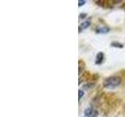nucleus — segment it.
<instances>
[{
	"label": "nucleus",
	"instance_id": "obj_1",
	"mask_svg": "<svg viewBox=\"0 0 125 117\" xmlns=\"http://www.w3.org/2000/svg\"><path fill=\"white\" fill-rule=\"evenodd\" d=\"M122 79L119 76H109L103 80L102 85L105 89H115L120 85Z\"/></svg>",
	"mask_w": 125,
	"mask_h": 117
},
{
	"label": "nucleus",
	"instance_id": "obj_2",
	"mask_svg": "<svg viewBox=\"0 0 125 117\" xmlns=\"http://www.w3.org/2000/svg\"><path fill=\"white\" fill-rule=\"evenodd\" d=\"M84 115L85 117H98L99 116V112L96 109L92 107H88L84 109Z\"/></svg>",
	"mask_w": 125,
	"mask_h": 117
},
{
	"label": "nucleus",
	"instance_id": "obj_3",
	"mask_svg": "<svg viewBox=\"0 0 125 117\" xmlns=\"http://www.w3.org/2000/svg\"><path fill=\"white\" fill-rule=\"evenodd\" d=\"M104 60V53L103 52H98L95 57V65H100L103 63V62Z\"/></svg>",
	"mask_w": 125,
	"mask_h": 117
},
{
	"label": "nucleus",
	"instance_id": "obj_4",
	"mask_svg": "<svg viewBox=\"0 0 125 117\" xmlns=\"http://www.w3.org/2000/svg\"><path fill=\"white\" fill-rule=\"evenodd\" d=\"M110 28L109 27L106 26H103V27H99L95 30V32L97 34H107L109 32Z\"/></svg>",
	"mask_w": 125,
	"mask_h": 117
},
{
	"label": "nucleus",
	"instance_id": "obj_5",
	"mask_svg": "<svg viewBox=\"0 0 125 117\" xmlns=\"http://www.w3.org/2000/svg\"><path fill=\"white\" fill-rule=\"evenodd\" d=\"M94 87H95V83H93V82H88V83L82 85V90L89 91V90H91Z\"/></svg>",
	"mask_w": 125,
	"mask_h": 117
},
{
	"label": "nucleus",
	"instance_id": "obj_6",
	"mask_svg": "<svg viewBox=\"0 0 125 117\" xmlns=\"http://www.w3.org/2000/svg\"><path fill=\"white\" fill-rule=\"evenodd\" d=\"M95 2H97L98 5L101 6L103 8H111L112 7L110 6L111 3H109V2H110L109 1H96Z\"/></svg>",
	"mask_w": 125,
	"mask_h": 117
},
{
	"label": "nucleus",
	"instance_id": "obj_7",
	"mask_svg": "<svg viewBox=\"0 0 125 117\" xmlns=\"http://www.w3.org/2000/svg\"><path fill=\"white\" fill-rule=\"evenodd\" d=\"M110 46L113 47V48H116V49H123L124 48V45L118 41H113L110 44Z\"/></svg>",
	"mask_w": 125,
	"mask_h": 117
},
{
	"label": "nucleus",
	"instance_id": "obj_8",
	"mask_svg": "<svg viewBox=\"0 0 125 117\" xmlns=\"http://www.w3.org/2000/svg\"><path fill=\"white\" fill-rule=\"evenodd\" d=\"M90 26H91V21H89V20L84 21L80 24V27L82 29H87L88 27H89Z\"/></svg>",
	"mask_w": 125,
	"mask_h": 117
},
{
	"label": "nucleus",
	"instance_id": "obj_9",
	"mask_svg": "<svg viewBox=\"0 0 125 117\" xmlns=\"http://www.w3.org/2000/svg\"><path fill=\"white\" fill-rule=\"evenodd\" d=\"M84 95V92L83 90H81V89L78 90V101H81V99L83 98Z\"/></svg>",
	"mask_w": 125,
	"mask_h": 117
},
{
	"label": "nucleus",
	"instance_id": "obj_10",
	"mask_svg": "<svg viewBox=\"0 0 125 117\" xmlns=\"http://www.w3.org/2000/svg\"><path fill=\"white\" fill-rule=\"evenodd\" d=\"M84 66L85 64L83 62V64L81 65V63H79V73H78V74H79V76L81 75V73H83V70L84 69Z\"/></svg>",
	"mask_w": 125,
	"mask_h": 117
},
{
	"label": "nucleus",
	"instance_id": "obj_11",
	"mask_svg": "<svg viewBox=\"0 0 125 117\" xmlns=\"http://www.w3.org/2000/svg\"><path fill=\"white\" fill-rule=\"evenodd\" d=\"M86 3V1H84V0H79L78 1V7H81V6H83L84 4Z\"/></svg>",
	"mask_w": 125,
	"mask_h": 117
},
{
	"label": "nucleus",
	"instance_id": "obj_12",
	"mask_svg": "<svg viewBox=\"0 0 125 117\" xmlns=\"http://www.w3.org/2000/svg\"><path fill=\"white\" fill-rule=\"evenodd\" d=\"M87 16H88V14L87 13H81L80 15H79V18L80 19H84V18H86L87 17Z\"/></svg>",
	"mask_w": 125,
	"mask_h": 117
},
{
	"label": "nucleus",
	"instance_id": "obj_13",
	"mask_svg": "<svg viewBox=\"0 0 125 117\" xmlns=\"http://www.w3.org/2000/svg\"><path fill=\"white\" fill-rule=\"evenodd\" d=\"M121 8H122V9H124V10H125V2L123 3V5H122V6H121Z\"/></svg>",
	"mask_w": 125,
	"mask_h": 117
},
{
	"label": "nucleus",
	"instance_id": "obj_14",
	"mask_svg": "<svg viewBox=\"0 0 125 117\" xmlns=\"http://www.w3.org/2000/svg\"><path fill=\"white\" fill-rule=\"evenodd\" d=\"M78 28H79V33H81V31H82V28H81L80 26H79V27H78Z\"/></svg>",
	"mask_w": 125,
	"mask_h": 117
}]
</instances>
